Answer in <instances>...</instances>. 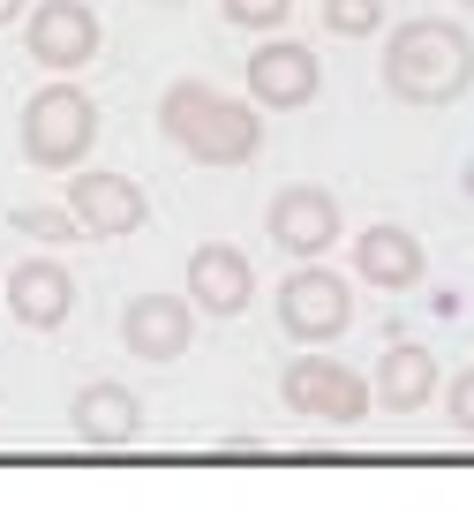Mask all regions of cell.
<instances>
[{"instance_id":"cell-1","label":"cell","mask_w":474,"mask_h":512,"mask_svg":"<svg viewBox=\"0 0 474 512\" xmlns=\"http://www.w3.org/2000/svg\"><path fill=\"white\" fill-rule=\"evenodd\" d=\"M158 128H166V144H174L181 159H196V166H249L256 151H264V113L241 106L219 83H196V76L166 83Z\"/></svg>"},{"instance_id":"cell-2","label":"cell","mask_w":474,"mask_h":512,"mask_svg":"<svg viewBox=\"0 0 474 512\" xmlns=\"http://www.w3.org/2000/svg\"><path fill=\"white\" fill-rule=\"evenodd\" d=\"M474 83V38L444 16H414L384 38V91L399 106H459Z\"/></svg>"},{"instance_id":"cell-3","label":"cell","mask_w":474,"mask_h":512,"mask_svg":"<svg viewBox=\"0 0 474 512\" xmlns=\"http://www.w3.org/2000/svg\"><path fill=\"white\" fill-rule=\"evenodd\" d=\"M23 159L38 174H76L98 144V106L76 91V83H46V91L23 98V128H16Z\"/></svg>"},{"instance_id":"cell-4","label":"cell","mask_w":474,"mask_h":512,"mask_svg":"<svg viewBox=\"0 0 474 512\" xmlns=\"http://www.w3.org/2000/svg\"><path fill=\"white\" fill-rule=\"evenodd\" d=\"M279 400L294 407L301 422H332V430H347V422L369 415V384L354 377L347 362H332V354H301V362H286Z\"/></svg>"},{"instance_id":"cell-5","label":"cell","mask_w":474,"mask_h":512,"mask_svg":"<svg viewBox=\"0 0 474 512\" xmlns=\"http://www.w3.org/2000/svg\"><path fill=\"white\" fill-rule=\"evenodd\" d=\"M106 31H98L91 0H38L31 16H23V53H31L46 76H76V68L98 61Z\"/></svg>"},{"instance_id":"cell-6","label":"cell","mask_w":474,"mask_h":512,"mask_svg":"<svg viewBox=\"0 0 474 512\" xmlns=\"http://www.w3.org/2000/svg\"><path fill=\"white\" fill-rule=\"evenodd\" d=\"M279 324L301 347H324V339H339L354 324V287L339 272H324V264H294L279 287Z\"/></svg>"},{"instance_id":"cell-7","label":"cell","mask_w":474,"mask_h":512,"mask_svg":"<svg viewBox=\"0 0 474 512\" xmlns=\"http://www.w3.org/2000/svg\"><path fill=\"white\" fill-rule=\"evenodd\" d=\"M61 211L76 219V234L113 241V234H136V226L151 219V196H143L128 174H113V166H76V174H68V204Z\"/></svg>"},{"instance_id":"cell-8","label":"cell","mask_w":474,"mask_h":512,"mask_svg":"<svg viewBox=\"0 0 474 512\" xmlns=\"http://www.w3.org/2000/svg\"><path fill=\"white\" fill-rule=\"evenodd\" d=\"M324 91V68H316V46L301 38H264L249 53V106L256 113H301Z\"/></svg>"},{"instance_id":"cell-9","label":"cell","mask_w":474,"mask_h":512,"mask_svg":"<svg viewBox=\"0 0 474 512\" xmlns=\"http://www.w3.org/2000/svg\"><path fill=\"white\" fill-rule=\"evenodd\" d=\"M264 226H271V241H279L294 264H316V256L339 241V196H332V189H316V181H294V189L271 196Z\"/></svg>"},{"instance_id":"cell-10","label":"cell","mask_w":474,"mask_h":512,"mask_svg":"<svg viewBox=\"0 0 474 512\" xmlns=\"http://www.w3.org/2000/svg\"><path fill=\"white\" fill-rule=\"evenodd\" d=\"M189 339H196L189 294L151 287V294H136V302L121 309V347L136 354V362H181V354H189Z\"/></svg>"},{"instance_id":"cell-11","label":"cell","mask_w":474,"mask_h":512,"mask_svg":"<svg viewBox=\"0 0 474 512\" xmlns=\"http://www.w3.org/2000/svg\"><path fill=\"white\" fill-rule=\"evenodd\" d=\"M256 294V272L249 256L234 249V241H204V249L189 256V309H204V317H241Z\"/></svg>"},{"instance_id":"cell-12","label":"cell","mask_w":474,"mask_h":512,"mask_svg":"<svg viewBox=\"0 0 474 512\" xmlns=\"http://www.w3.org/2000/svg\"><path fill=\"white\" fill-rule=\"evenodd\" d=\"M8 309H16V324H31V332H61V324L76 317V279H68V264H53V256L16 264V272H8Z\"/></svg>"},{"instance_id":"cell-13","label":"cell","mask_w":474,"mask_h":512,"mask_svg":"<svg viewBox=\"0 0 474 512\" xmlns=\"http://www.w3.org/2000/svg\"><path fill=\"white\" fill-rule=\"evenodd\" d=\"M354 272H362V287H384V294H407L422 287V234L414 226H362L354 234Z\"/></svg>"},{"instance_id":"cell-14","label":"cell","mask_w":474,"mask_h":512,"mask_svg":"<svg viewBox=\"0 0 474 512\" xmlns=\"http://www.w3.org/2000/svg\"><path fill=\"white\" fill-rule=\"evenodd\" d=\"M429 400H437V354L414 347V339L384 347L377 384H369V407H384V415H422Z\"/></svg>"},{"instance_id":"cell-15","label":"cell","mask_w":474,"mask_h":512,"mask_svg":"<svg viewBox=\"0 0 474 512\" xmlns=\"http://www.w3.org/2000/svg\"><path fill=\"white\" fill-rule=\"evenodd\" d=\"M68 422H76L83 445H136V437H143V400L128 392V384L98 377V384H83V392H76Z\"/></svg>"},{"instance_id":"cell-16","label":"cell","mask_w":474,"mask_h":512,"mask_svg":"<svg viewBox=\"0 0 474 512\" xmlns=\"http://www.w3.org/2000/svg\"><path fill=\"white\" fill-rule=\"evenodd\" d=\"M324 31L332 38H377L384 31V0H324Z\"/></svg>"},{"instance_id":"cell-17","label":"cell","mask_w":474,"mask_h":512,"mask_svg":"<svg viewBox=\"0 0 474 512\" xmlns=\"http://www.w3.org/2000/svg\"><path fill=\"white\" fill-rule=\"evenodd\" d=\"M16 234H31V241H76V219H68L61 204H16Z\"/></svg>"},{"instance_id":"cell-18","label":"cell","mask_w":474,"mask_h":512,"mask_svg":"<svg viewBox=\"0 0 474 512\" xmlns=\"http://www.w3.org/2000/svg\"><path fill=\"white\" fill-rule=\"evenodd\" d=\"M226 23H241V31H279L286 16H294V0H219Z\"/></svg>"},{"instance_id":"cell-19","label":"cell","mask_w":474,"mask_h":512,"mask_svg":"<svg viewBox=\"0 0 474 512\" xmlns=\"http://www.w3.org/2000/svg\"><path fill=\"white\" fill-rule=\"evenodd\" d=\"M444 407H452V430L474 437V369H459V377L444 384Z\"/></svg>"},{"instance_id":"cell-20","label":"cell","mask_w":474,"mask_h":512,"mask_svg":"<svg viewBox=\"0 0 474 512\" xmlns=\"http://www.w3.org/2000/svg\"><path fill=\"white\" fill-rule=\"evenodd\" d=\"M16 16H31V0H0V23H16Z\"/></svg>"},{"instance_id":"cell-21","label":"cell","mask_w":474,"mask_h":512,"mask_svg":"<svg viewBox=\"0 0 474 512\" xmlns=\"http://www.w3.org/2000/svg\"><path fill=\"white\" fill-rule=\"evenodd\" d=\"M467 8H474V0H467Z\"/></svg>"}]
</instances>
